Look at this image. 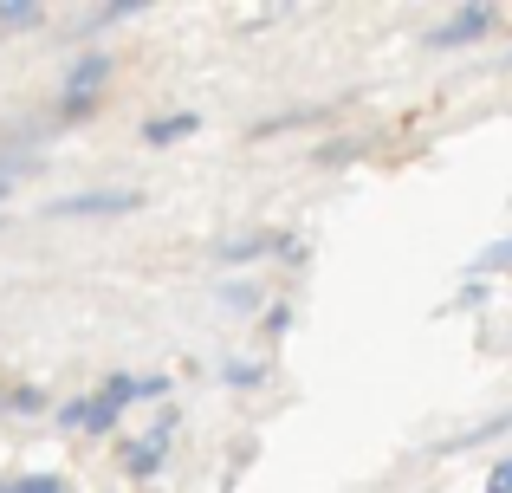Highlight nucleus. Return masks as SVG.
I'll use <instances>...</instances> for the list:
<instances>
[{"label":"nucleus","mask_w":512,"mask_h":493,"mask_svg":"<svg viewBox=\"0 0 512 493\" xmlns=\"http://www.w3.org/2000/svg\"><path fill=\"white\" fill-rule=\"evenodd\" d=\"M143 208V189H85V195H65V202L46 208V221H78V215H137Z\"/></svg>","instance_id":"nucleus-1"},{"label":"nucleus","mask_w":512,"mask_h":493,"mask_svg":"<svg viewBox=\"0 0 512 493\" xmlns=\"http://www.w3.org/2000/svg\"><path fill=\"white\" fill-rule=\"evenodd\" d=\"M169 442H175V416H163L150 435H143V442L124 448V474H130V481H156V474H163V461H169Z\"/></svg>","instance_id":"nucleus-2"},{"label":"nucleus","mask_w":512,"mask_h":493,"mask_svg":"<svg viewBox=\"0 0 512 493\" xmlns=\"http://www.w3.org/2000/svg\"><path fill=\"white\" fill-rule=\"evenodd\" d=\"M493 26H500V7L493 0H474V7H454V20H441L435 33V46H467V39H487Z\"/></svg>","instance_id":"nucleus-3"},{"label":"nucleus","mask_w":512,"mask_h":493,"mask_svg":"<svg viewBox=\"0 0 512 493\" xmlns=\"http://www.w3.org/2000/svg\"><path fill=\"white\" fill-rule=\"evenodd\" d=\"M98 396L117 409V416H124L130 403H163V396H169V377H137V370H117V377L98 383Z\"/></svg>","instance_id":"nucleus-4"},{"label":"nucleus","mask_w":512,"mask_h":493,"mask_svg":"<svg viewBox=\"0 0 512 493\" xmlns=\"http://www.w3.org/2000/svg\"><path fill=\"white\" fill-rule=\"evenodd\" d=\"M59 429H78V435H111V429H117V409L104 403L98 390H91V396H78V403H65V409H59Z\"/></svg>","instance_id":"nucleus-5"},{"label":"nucleus","mask_w":512,"mask_h":493,"mask_svg":"<svg viewBox=\"0 0 512 493\" xmlns=\"http://www.w3.org/2000/svg\"><path fill=\"white\" fill-rule=\"evenodd\" d=\"M104 85H111V59H104V52H85V59L65 72L59 98H104Z\"/></svg>","instance_id":"nucleus-6"},{"label":"nucleus","mask_w":512,"mask_h":493,"mask_svg":"<svg viewBox=\"0 0 512 493\" xmlns=\"http://www.w3.org/2000/svg\"><path fill=\"white\" fill-rule=\"evenodd\" d=\"M195 130H201L195 111H169V117H150V124H143V143L163 150V143H182V137H195Z\"/></svg>","instance_id":"nucleus-7"},{"label":"nucleus","mask_w":512,"mask_h":493,"mask_svg":"<svg viewBox=\"0 0 512 493\" xmlns=\"http://www.w3.org/2000/svg\"><path fill=\"white\" fill-rule=\"evenodd\" d=\"M279 247H286V234H240V241L221 247V260L240 266V260H260V253H279Z\"/></svg>","instance_id":"nucleus-8"},{"label":"nucleus","mask_w":512,"mask_h":493,"mask_svg":"<svg viewBox=\"0 0 512 493\" xmlns=\"http://www.w3.org/2000/svg\"><path fill=\"white\" fill-rule=\"evenodd\" d=\"M39 0H0V26H39Z\"/></svg>","instance_id":"nucleus-9"},{"label":"nucleus","mask_w":512,"mask_h":493,"mask_svg":"<svg viewBox=\"0 0 512 493\" xmlns=\"http://www.w3.org/2000/svg\"><path fill=\"white\" fill-rule=\"evenodd\" d=\"M0 493H65L59 474H20V481H0Z\"/></svg>","instance_id":"nucleus-10"},{"label":"nucleus","mask_w":512,"mask_h":493,"mask_svg":"<svg viewBox=\"0 0 512 493\" xmlns=\"http://www.w3.org/2000/svg\"><path fill=\"white\" fill-rule=\"evenodd\" d=\"M98 104H104V98H59V124H85Z\"/></svg>","instance_id":"nucleus-11"},{"label":"nucleus","mask_w":512,"mask_h":493,"mask_svg":"<svg viewBox=\"0 0 512 493\" xmlns=\"http://www.w3.org/2000/svg\"><path fill=\"white\" fill-rule=\"evenodd\" d=\"M130 13H150V0H104L98 20H130Z\"/></svg>","instance_id":"nucleus-12"},{"label":"nucleus","mask_w":512,"mask_h":493,"mask_svg":"<svg viewBox=\"0 0 512 493\" xmlns=\"http://www.w3.org/2000/svg\"><path fill=\"white\" fill-rule=\"evenodd\" d=\"M39 403H46V396H39L33 383H20V390H7V409H39Z\"/></svg>","instance_id":"nucleus-13"},{"label":"nucleus","mask_w":512,"mask_h":493,"mask_svg":"<svg viewBox=\"0 0 512 493\" xmlns=\"http://www.w3.org/2000/svg\"><path fill=\"white\" fill-rule=\"evenodd\" d=\"M487 493H512V455H506V461H500V468H493V474H487Z\"/></svg>","instance_id":"nucleus-14"},{"label":"nucleus","mask_w":512,"mask_h":493,"mask_svg":"<svg viewBox=\"0 0 512 493\" xmlns=\"http://www.w3.org/2000/svg\"><path fill=\"white\" fill-rule=\"evenodd\" d=\"M292 325V305H273V312H266V331H273V338H279V331H286Z\"/></svg>","instance_id":"nucleus-15"},{"label":"nucleus","mask_w":512,"mask_h":493,"mask_svg":"<svg viewBox=\"0 0 512 493\" xmlns=\"http://www.w3.org/2000/svg\"><path fill=\"white\" fill-rule=\"evenodd\" d=\"M7 189H13V176H0V202H7Z\"/></svg>","instance_id":"nucleus-16"}]
</instances>
